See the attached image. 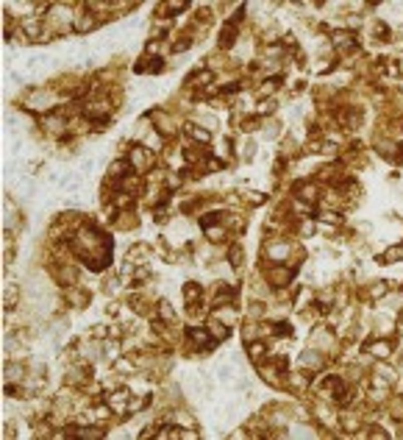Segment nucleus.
Instances as JSON below:
<instances>
[{"mask_svg": "<svg viewBox=\"0 0 403 440\" xmlns=\"http://www.w3.org/2000/svg\"><path fill=\"white\" fill-rule=\"evenodd\" d=\"M239 23H242V9L234 14V17H231V23L225 25L223 34H220V45H223V48H231V45H234L236 34H239Z\"/></svg>", "mask_w": 403, "mask_h": 440, "instance_id": "f257e3e1", "label": "nucleus"}, {"mask_svg": "<svg viewBox=\"0 0 403 440\" xmlns=\"http://www.w3.org/2000/svg\"><path fill=\"white\" fill-rule=\"evenodd\" d=\"M189 48H192V36H184V39H178V42L173 45L175 53H181V50H189Z\"/></svg>", "mask_w": 403, "mask_h": 440, "instance_id": "f3484780", "label": "nucleus"}, {"mask_svg": "<svg viewBox=\"0 0 403 440\" xmlns=\"http://www.w3.org/2000/svg\"><path fill=\"white\" fill-rule=\"evenodd\" d=\"M17 298H20V290H17V284H9L6 287V298H3V307L12 312L14 307H17Z\"/></svg>", "mask_w": 403, "mask_h": 440, "instance_id": "6e6552de", "label": "nucleus"}, {"mask_svg": "<svg viewBox=\"0 0 403 440\" xmlns=\"http://www.w3.org/2000/svg\"><path fill=\"white\" fill-rule=\"evenodd\" d=\"M397 259H403V245H392L389 251L381 253V262H384V265H392V262H397Z\"/></svg>", "mask_w": 403, "mask_h": 440, "instance_id": "1a4fd4ad", "label": "nucleus"}, {"mask_svg": "<svg viewBox=\"0 0 403 440\" xmlns=\"http://www.w3.org/2000/svg\"><path fill=\"white\" fill-rule=\"evenodd\" d=\"M334 48H337L339 53H350V50H356L359 45H356V36L353 34H337V36H334Z\"/></svg>", "mask_w": 403, "mask_h": 440, "instance_id": "7ed1b4c3", "label": "nucleus"}, {"mask_svg": "<svg viewBox=\"0 0 403 440\" xmlns=\"http://www.w3.org/2000/svg\"><path fill=\"white\" fill-rule=\"evenodd\" d=\"M23 31L28 36H39V31H42V23H39V17H28L23 23Z\"/></svg>", "mask_w": 403, "mask_h": 440, "instance_id": "f8f14e48", "label": "nucleus"}, {"mask_svg": "<svg viewBox=\"0 0 403 440\" xmlns=\"http://www.w3.org/2000/svg\"><path fill=\"white\" fill-rule=\"evenodd\" d=\"M292 273H295L292 268H270V271H267V279H270L273 284H278V287H284V284L292 279Z\"/></svg>", "mask_w": 403, "mask_h": 440, "instance_id": "20e7f679", "label": "nucleus"}, {"mask_svg": "<svg viewBox=\"0 0 403 440\" xmlns=\"http://www.w3.org/2000/svg\"><path fill=\"white\" fill-rule=\"evenodd\" d=\"M364 351H370L373 357L386 360V357H389V351H392V343H386V340H384V343H367V345H364Z\"/></svg>", "mask_w": 403, "mask_h": 440, "instance_id": "0eeeda50", "label": "nucleus"}, {"mask_svg": "<svg viewBox=\"0 0 403 440\" xmlns=\"http://www.w3.org/2000/svg\"><path fill=\"white\" fill-rule=\"evenodd\" d=\"M187 134L195 139V142H209V139H211V137H209V131H203L200 126H187Z\"/></svg>", "mask_w": 403, "mask_h": 440, "instance_id": "ddd939ff", "label": "nucleus"}, {"mask_svg": "<svg viewBox=\"0 0 403 440\" xmlns=\"http://www.w3.org/2000/svg\"><path fill=\"white\" fill-rule=\"evenodd\" d=\"M267 112H270V115L276 112V103H273V101H261L259 103V115H267Z\"/></svg>", "mask_w": 403, "mask_h": 440, "instance_id": "6ab92c4d", "label": "nucleus"}, {"mask_svg": "<svg viewBox=\"0 0 403 440\" xmlns=\"http://www.w3.org/2000/svg\"><path fill=\"white\" fill-rule=\"evenodd\" d=\"M264 351H267V348H264L261 343H253V345H250V360H253V362H259L261 357H264Z\"/></svg>", "mask_w": 403, "mask_h": 440, "instance_id": "dca6fc26", "label": "nucleus"}, {"mask_svg": "<svg viewBox=\"0 0 403 440\" xmlns=\"http://www.w3.org/2000/svg\"><path fill=\"white\" fill-rule=\"evenodd\" d=\"M137 72H162L164 70V61L162 59H142L137 67H133Z\"/></svg>", "mask_w": 403, "mask_h": 440, "instance_id": "39448f33", "label": "nucleus"}, {"mask_svg": "<svg viewBox=\"0 0 403 440\" xmlns=\"http://www.w3.org/2000/svg\"><path fill=\"white\" fill-rule=\"evenodd\" d=\"M67 434H75V437H100V429H67Z\"/></svg>", "mask_w": 403, "mask_h": 440, "instance_id": "2eb2a0df", "label": "nucleus"}, {"mask_svg": "<svg viewBox=\"0 0 403 440\" xmlns=\"http://www.w3.org/2000/svg\"><path fill=\"white\" fill-rule=\"evenodd\" d=\"M228 259H231V265H234V268H239V259H242V248L239 245H234L228 251Z\"/></svg>", "mask_w": 403, "mask_h": 440, "instance_id": "a211bd4d", "label": "nucleus"}, {"mask_svg": "<svg viewBox=\"0 0 403 440\" xmlns=\"http://www.w3.org/2000/svg\"><path fill=\"white\" fill-rule=\"evenodd\" d=\"M97 25V17H92V14H84V17H78V23L72 25V28L78 31V34H86L89 28H95Z\"/></svg>", "mask_w": 403, "mask_h": 440, "instance_id": "9d476101", "label": "nucleus"}, {"mask_svg": "<svg viewBox=\"0 0 403 440\" xmlns=\"http://www.w3.org/2000/svg\"><path fill=\"white\" fill-rule=\"evenodd\" d=\"M211 81V72L209 70H195L192 75L187 78V86H195V84H209Z\"/></svg>", "mask_w": 403, "mask_h": 440, "instance_id": "9b49d317", "label": "nucleus"}, {"mask_svg": "<svg viewBox=\"0 0 403 440\" xmlns=\"http://www.w3.org/2000/svg\"><path fill=\"white\" fill-rule=\"evenodd\" d=\"M187 337L192 340V343L198 345V348H206V351H209V348H214V345H217V337H211V334L206 332V329H189V332H187Z\"/></svg>", "mask_w": 403, "mask_h": 440, "instance_id": "f03ea898", "label": "nucleus"}, {"mask_svg": "<svg viewBox=\"0 0 403 440\" xmlns=\"http://www.w3.org/2000/svg\"><path fill=\"white\" fill-rule=\"evenodd\" d=\"M339 123H342V126H348V128H356L361 123V112H356V109H342Z\"/></svg>", "mask_w": 403, "mask_h": 440, "instance_id": "423d86ee", "label": "nucleus"}, {"mask_svg": "<svg viewBox=\"0 0 403 440\" xmlns=\"http://www.w3.org/2000/svg\"><path fill=\"white\" fill-rule=\"evenodd\" d=\"M184 296H187V301H189V304H195V301H198L200 296H203V290H200V287H198V284H195V282H189L187 287H184Z\"/></svg>", "mask_w": 403, "mask_h": 440, "instance_id": "4468645a", "label": "nucleus"}]
</instances>
